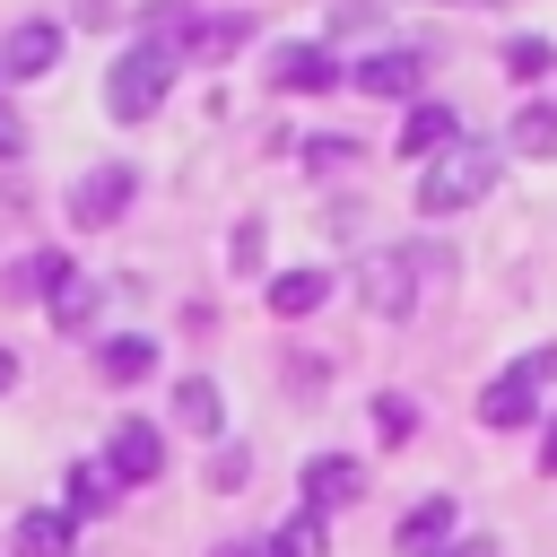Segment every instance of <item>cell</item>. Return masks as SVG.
<instances>
[{"label":"cell","instance_id":"32","mask_svg":"<svg viewBox=\"0 0 557 557\" xmlns=\"http://www.w3.org/2000/svg\"><path fill=\"white\" fill-rule=\"evenodd\" d=\"M209 557H244V540H226V548H209Z\"/></svg>","mask_w":557,"mask_h":557},{"label":"cell","instance_id":"4","mask_svg":"<svg viewBox=\"0 0 557 557\" xmlns=\"http://www.w3.org/2000/svg\"><path fill=\"white\" fill-rule=\"evenodd\" d=\"M357 296H366V313L400 322V313L418 305V252H374V261L357 270Z\"/></svg>","mask_w":557,"mask_h":557},{"label":"cell","instance_id":"15","mask_svg":"<svg viewBox=\"0 0 557 557\" xmlns=\"http://www.w3.org/2000/svg\"><path fill=\"white\" fill-rule=\"evenodd\" d=\"M96 374H104V383H148V374H157V339H139V331H113V339L96 348Z\"/></svg>","mask_w":557,"mask_h":557},{"label":"cell","instance_id":"8","mask_svg":"<svg viewBox=\"0 0 557 557\" xmlns=\"http://www.w3.org/2000/svg\"><path fill=\"white\" fill-rule=\"evenodd\" d=\"M357 496H366V461H348V453H313L305 461V513H339Z\"/></svg>","mask_w":557,"mask_h":557},{"label":"cell","instance_id":"1","mask_svg":"<svg viewBox=\"0 0 557 557\" xmlns=\"http://www.w3.org/2000/svg\"><path fill=\"white\" fill-rule=\"evenodd\" d=\"M487 183H496V148H487V139H453L444 157H426V174H418V209H426V218H453V209L487 200Z\"/></svg>","mask_w":557,"mask_h":557},{"label":"cell","instance_id":"12","mask_svg":"<svg viewBox=\"0 0 557 557\" xmlns=\"http://www.w3.org/2000/svg\"><path fill=\"white\" fill-rule=\"evenodd\" d=\"M453 139H461V122H453V104H435V96H418V104H409V122H400V139H392V148H400V157H444V148H453Z\"/></svg>","mask_w":557,"mask_h":557},{"label":"cell","instance_id":"14","mask_svg":"<svg viewBox=\"0 0 557 557\" xmlns=\"http://www.w3.org/2000/svg\"><path fill=\"white\" fill-rule=\"evenodd\" d=\"M331 305V270H278L270 278V313L278 322H305V313H322Z\"/></svg>","mask_w":557,"mask_h":557},{"label":"cell","instance_id":"20","mask_svg":"<svg viewBox=\"0 0 557 557\" xmlns=\"http://www.w3.org/2000/svg\"><path fill=\"white\" fill-rule=\"evenodd\" d=\"M270 548H278V557H331V531H322V513H296Z\"/></svg>","mask_w":557,"mask_h":557},{"label":"cell","instance_id":"3","mask_svg":"<svg viewBox=\"0 0 557 557\" xmlns=\"http://www.w3.org/2000/svg\"><path fill=\"white\" fill-rule=\"evenodd\" d=\"M131 200H139V174L131 165H87L70 183V226H113Z\"/></svg>","mask_w":557,"mask_h":557},{"label":"cell","instance_id":"5","mask_svg":"<svg viewBox=\"0 0 557 557\" xmlns=\"http://www.w3.org/2000/svg\"><path fill=\"white\" fill-rule=\"evenodd\" d=\"M348 78H357V96H374V104H383V96H392V104H418L426 61H418V52H400V44H383V52H366Z\"/></svg>","mask_w":557,"mask_h":557},{"label":"cell","instance_id":"26","mask_svg":"<svg viewBox=\"0 0 557 557\" xmlns=\"http://www.w3.org/2000/svg\"><path fill=\"white\" fill-rule=\"evenodd\" d=\"M252 261H261V226L244 218V226H235V270H252Z\"/></svg>","mask_w":557,"mask_h":557},{"label":"cell","instance_id":"30","mask_svg":"<svg viewBox=\"0 0 557 557\" xmlns=\"http://www.w3.org/2000/svg\"><path fill=\"white\" fill-rule=\"evenodd\" d=\"M540 470L557 479V418H548V435H540Z\"/></svg>","mask_w":557,"mask_h":557},{"label":"cell","instance_id":"29","mask_svg":"<svg viewBox=\"0 0 557 557\" xmlns=\"http://www.w3.org/2000/svg\"><path fill=\"white\" fill-rule=\"evenodd\" d=\"M435 557H496V548H487V540H444Z\"/></svg>","mask_w":557,"mask_h":557},{"label":"cell","instance_id":"7","mask_svg":"<svg viewBox=\"0 0 557 557\" xmlns=\"http://www.w3.org/2000/svg\"><path fill=\"white\" fill-rule=\"evenodd\" d=\"M104 470H113L122 487H148V479L165 470V435H157L148 418H122V426H113V444H104Z\"/></svg>","mask_w":557,"mask_h":557},{"label":"cell","instance_id":"17","mask_svg":"<svg viewBox=\"0 0 557 557\" xmlns=\"http://www.w3.org/2000/svg\"><path fill=\"white\" fill-rule=\"evenodd\" d=\"M174 418H183L191 435H218V426H226V400H218V383H209V374H183V383H174Z\"/></svg>","mask_w":557,"mask_h":557},{"label":"cell","instance_id":"10","mask_svg":"<svg viewBox=\"0 0 557 557\" xmlns=\"http://www.w3.org/2000/svg\"><path fill=\"white\" fill-rule=\"evenodd\" d=\"M522 418H540V374H531V366H505V374L479 392V426H522Z\"/></svg>","mask_w":557,"mask_h":557},{"label":"cell","instance_id":"19","mask_svg":"<svg viewBox=\"0 0 557 557\" xmlns=\"http://www.w3.org/2000/svg\"><path fill=\"white\" fill-rule=\"evenodd\" d=\"M505 139H513V148H522V157H557V113H548V104H522V113H513V131H505Z\"/></svg>","mask_w":557,"mask_h":557},{"label":"cell","instance_id":"13","mask_svg":"<svg viewBox=\"0 0 557 557\" xmlns=\"http://www.w3.org/2000/svg\"><path fill=\"white\" fill-rule=\"evenodd\" d=\"M9 548H17V557H70V548H78V522L52 513V505H35V513H17Z\"/></svg>","mask_w":557,"mask_h":557},{"label":"cell","instance_id":"2","mask_svg":"<svg viewBox=\"0 0 557 557\" xmlns=\"http://www.w3.org/2000/svg\"><path fill=\"white\" fill-rule=\"evenodd\" d=\"M165 87H174V61L148 52V44H131V52L104 70V113H113V122H148V113L165 104Z\"/></svg>","mask_w":557,"mask_h":557},{"label":"cell","instance_id":"11","mask_svg":"<svg viewBox=\"0 0 557 557\" xmlns=\"http://www.w3.org/2000/svg\"><path fill=\"white\" fill-rule=\"evenodd\" d=\"M331 78H339V61L322 44H278L270 52V87H287V96H322Z\"/></svg>","mask_w":557,"mask_h":557},{"label":"cell","instance_id":"22","mask_svg":"<svg viewBox=\"0 0 557 557\" xmlns=\"http://www.w3.org/2000/svg\"><path fill=\"white\" fill-rule=\"evenodd\" d=\"M235 44H244V17H200V35H191L200 61H218V52H235Z\"/></svg>","mask_w":557,"mask_h":557},{"label":"cell","instance_id":"28","mask_svg":"<svg viewBox=\"0 0 557 557\" xmlns=\"http://www.w3.org/2000/svg\"><path fill=\"white\" fill-rule=\"evenodd\" d=\"M522 366H531V374H540V383H548V374H557V339H548V348H531V357H522Z\"/></svg>","mask_w":557,"mask_h":557},{"label":"cell","instance_id":"18","mask_svg":"<svg viewBox=\"0 0 557 557\" xmlns=\"http://www.w3.org/2000/svg\"><path fill=\"white\" fill-rule=\"evenodd\" d=\"M61 487H70V505H61L70 522H78V513H104V505L122 496V479H113L104 461H70V479H61Z\"/></svg>","mask_w":557,"mask_h":557},{"label":"cell","instance_id":"24","mask_svg":"<svg viewBox=\"0 0 557 557\" xmlns=\"http://www.w3.org/2000/svg\"><path fill=\"white\" fill-rule=\"evenodd\" d=\"M505 70H513V78H540V70H548V44H540V35H513V44H505Z\"/></svg>","mask_w":557,"mask_h":557},{"label":"cell","instance_id":"31","mask_svg":"<svg viewBox=\"0 0 557 557\" xmlns=\"http://www.w3.org/2000/svg\"><path fill=\"white\" fill-rule=\"evenodd\" d=\"M9 383H17V348H0V392H9Z\"/></svg>","mask_w":557,"mask_h":557},{"label":"cell","instance_id":"25","mask_svg":"<svg viewBox=\"0 0 557 557\" xmlns=\"http://www.w3.org/2000/svg\"><path fill=\"white\" fill-rule=\"evenodd\" d=\"M348 157H357V148H348V139H339V131H322V139H313V148H305V165H348Z\"/></svg>","mask_w":557,"mask_h":557},{"label":"cell","instance_id":"16","mask_svg":"<svg viewBox=\"0 0 557 557\" xmlns=\"http://www.w3.org/2000/svg\"><path fill=\"white\" fill-rule=\"evenodd\" d=\"M444 540H453V496H426V505L400 513V548H409V557H435Z\"/></svg>","mask_w":557,"mask_h":557},{"label":"cell","instance_id":"9","mask_svg":"<svg viewBox=\"0 0 557 557\" xmlns=\"http://www.w3.org/2000/svg\"><path fill=\"white\" fill-rule=\"evenodd\" d=\"M52 61H61V26L52 17H26V26L0 35V78H44Z\"/></svg>","mask_w":557,"mask_h":557},{"label":"cell","instance_id":"23","mask_svg":"<svg viewBox=\"0 0 557 557\" xmlns=\"http://www.w3.org/2000/svg\"><path fill=\"white\" fill-rule=\"evenodd\" d=\"M244 470H252V453H244V444H218V461H209V487H218V496H235V487H244Z\"/></svg>","mask_w":557,"mask_h":557},{"label":"cell","instance_id":"21","mask_svg":"<svg viewBox=\"0 0 557 557\" xmlns=\"http://www.w3.org/2000/svg\"><path fill=\"white\" fill-rule=\"evenodd\" d=\"M374 435H383V444H409V435H418V409H409L400 392H383V400H374Z\"/></svg>","mask_w":557,"mask_h":557},{"label":"cell","instance_id":"27","mask_svg":"<svg viewBox=\"0 0 557 557\" xmlns=\"http://www.w3.org/2000/svg\"><path fill=\"white\" fill-rule=\"evenodd\" d=\"M26 148V122H17V104H0V157H17Z\"/></svg>","mask_w":557,"mask_h":557},{"label":"cell","instance_id":"6","mask_svg":"<svg viewBox=\"0 0 557 557\" xmlns=\"http://www.w3.org/2000/svg\"><path fill=\"white\" fill-rule=\"evenodd\" d=\"M96 305H104V287L52 252V261H44V313H52L61 331H87V322H96Z\"/></svg>","mask_w":557,"mask_h":557}]
</instances>
